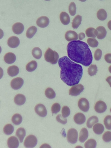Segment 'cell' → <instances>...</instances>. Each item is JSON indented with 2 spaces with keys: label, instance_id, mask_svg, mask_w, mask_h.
Instances as JSON below:
<instances>
[{
  "label": "cell",
  "instance_id": "obj_25",
  "mask_svg": "<svg viewBox=\"0 0 111 148\" xmlns=\"http://www.w3.org/2000/svg\"><path fill=\"white\" fill-rule=\"evenodd\" d=\"M82 17L77 15L76 16L73 20L72 23V27L73 29H77L81 24Z\"/></svg>",
  "mask_w": 111,
  "mask_h": 148
},
{
  "label": "cell",
  "instance_id": "obj_3",
  "mask_svg": "<svg viewBox=\"0 0 111 148\" xmlns=\"http://www.w3.org/2000/svg\"><path fill=\"white\" fill-rule=\"evenodd\" d=\"M44 58L46 61L54 64L58 62L59 56L56 51L49 48L45 52Z\"/></svg>",
  "mask_w": 111,
  "mask_h": 148
},
{
  "label": "cell",
  "instance_id": "obj_29",
  "mask_svg": "<svg viewBox=\"0 0 111 148\" xmlns=\"http://www.w3.org/2000/svg\"><path fill=\"white\" fill-rule=\"evenodd\" d=\"M37 29L35 26L30 27L27 30L26 36L29 38H32L35 34L37 31Z\"/></svg>",
  "mask_w": 111,
  "mask_h": 148
},
{
  "label": "cell",
  "instance_id": "obj_37",
  "mask_svg": "<svg viewBox=\"0 0 111 148\" xmlns=\"http://www.w3.org/2000/svg\"><path fill=\"white\" fill-rule=\"evenodd\" d=\"M104 124L106 128L109 130H111V116H106L103 120Z\"/></svg>",
  "mask_w": 111,
  "mask_h": 148
},
{
  "label": "cell",
  "instance_id": "obj_1",
  "mask_svg": "<svg viewBox=\"0 0 111 148\" xmlns=\"http://www.w3.org/2000/svg\"><path fill=\"white\" fill-rule=\"evenodd\" d=\"M58 63L61 69L60 77L64 83L69 86L79 83L83 74L81 65L73 62L66 56L60 58Z\"/></svg>",
  "mask_w": 111,
  "mask_h": 148
},
{
  "label": "cell",
  "instance_id": "obj_47",
  "mask_svg": "<svg viewBox=\"0 0 111 148\" xmlns=\"http://www.w3.org/2000/svg\"><path fill=\"white\" fill-rule=\"evenodd\" d=\"M106 81L108 82L111 87V76L108 77L106 79Z\"/></svg>",
  "mask_w": 111,
  "mask_h": 148
},
{
  "label": "cell",
  "instance_id": "obj_49",
  "mask_svg": "<svg viewBox=\"0 0 111 148\" xmlns=\"http://www.w3.org/2000/svg\"><path fill=\"white\" fill-rule=\"evenodd\" d=\"M108 70L111 73V65H110L108 68Z\"/></svg>",
  "mask_w": 111,
  "mask_h": 148
},
{
  "label": "cell",
  "instance_id": "obj_32",
  "mask_svg": "<svg viewBox=\"0 0 111 148\" xmlns=\"http://www.w3.org/2000/svg\"><path fill=\"white\" fill-rule=\"evenodd\" d=\"M32 54L33 56L36 59H40L42 56V51L38 47L34 48L32 50Z\"/></svg>",
  "mask_w": 111,
  "mask_h": 148
},
{
  "label": "cell",
  "instance_id": "obj_48",
  "mask_svg": "<svg viewBox=\"0 0 111 148\" xmlns=\"http://www.w3.org/2000/svg\"><path fill=\"white\" fill-rule=\"evenodd\" d=\"M108 28L111 30V20L108 23Z\"/></svg>",
  "mask_w": 111,
  "mask_h": 148
},
{
  "label": "cell",
  "instance_id": "obj_35",
  "mask_svg": "<svg viewBox=\"0 0 111 148\" xmlns=\"http://www.w3.org/2000/svg\"><path fill=\"white\" fill-rule=\"evenodd\" d=\"M97 145L96 140L93 139H90L87 140L84 143L85 148H95Z\"/></svg>",
  "mask_w": 111,
  "mask_h": 148
},
{
  "label": "cell",
  "instance_id": "obj_40",
  "mask_svg": "<svg viewBox=\"0 0 111 148\" xmlns=\"http://www.w3.org/2000/svg\"><path fill=\"white\" fill-rule=\"evenodd\" d=\"M62 116L64 118L68 116L70 113V110L69 108L66 106H64L63 107L62 110Z\"/></svg>",
  "mask_w": 111,
  "mask_h": 148
},
{
  "label": "cell",
  "instance_id": "obj_10",
  "mask_svg": "<svg viewBox=\"0 0 111 148\" xmlns=\"http://www.w3.org/2000/svg\"><path fill=\"white\" fill-rule=\"evenodd\" d=\"M106 103L103 101L100 100L97 101L94 106L95 111L99 113H102L105 112L107 109Z\"/></svg>",
  "mask_w": 111,
  "mask_h": 148
},
{
  "label": "cell",
  "instance_id": "obj_11",
  "mask_svg": "<svg viewBox=\"0 0 111 148\" xmlns=\"http://www.w3.org/2000/svg\"><path fill=\"white\" fill-rule=\"evenodd\" d=\"M49 23V18L46 16H42L38 18L36 21L37 25L41 28H45L47 26Z\"/></svg>",
  "mask_w": 111,
  "mask_h": 148
},
{
  "label": "cell",
  "instance_id": "obj_23",
  "mask_svg": "<svg viewBox=\"0 0 111 148\" xmlns=\"http://www.w3.org/2000/svg\"><path fill=\"white\" fill-rule=\"evenodd\" d=\"M25 135V130L24 128L22 127H20L18 128L16 132V135L18 138L20 143H22Z\"/></svg>",
  "mask_w": 111,
  "mask_h": 148
},
{
  "label": "cell",
  "instance_id": "obj_6",
  "mask_svg": "<svg viewBox=\"0 0 111 148\" xmlns=\"http://www.w3.org/2000/svg\"><path fill=\"white\" fill-rule=\"evenodd\" d=\"M84 89L83 86L81 84L74 85L69 89V94L72 96H77L80 95Z\"/></svg>",
  "mask_w": 111,
  "mask_h": 148
},
{
  "label": "cell",
  "instance_id": "obj_20",
  "mask_svg": "<svg viewBox=\"0 0 111 148\" xmlns=\"http://www.w3.org/2000/svg\"><path fill=\"white\" fill-rule=\"evenodd\" d=\"M88 136V132L87 129L83 128L80 132L79 140L80 142L84 143L87 139Z\"/></svg>",
  "mask_w": 111,
  "mask_h": 148
},
{
  "label": "cell",
  "instance_id": "obj_45",
  "mask_svg": "<svg viewBox=\"0 0 111 148\" xmlns=\"http://www.w3.org/2000/svg\"><path fill=\"white\" fill-rule=\"evenodd\" d=\"M106 61L108 63L111 64V53H107L104 56Z\"/></svg>",
  "mask_w": 111,
  "mask_h": 148
},
{
  "label": "cell",
  "instance_id": "obj_17",
  "mask_svg": "<svg viewBox=\"0 0 111 148\" xmlns=\"http://www.w3.org/2000/svg\"><path fill=\"white\" fill-rule=\"evenodd\" d=\"M5 62L8 64H11L14 63L16 60L15 55L12 52H8L5 55L4 57Z\"/></svg>",
  "mask_w": 111,
  "mask_h": 148
},
{
  "label": "cell",
  "instance_id": "obj_36",
  "mask_svg": "<svg viewBox=\"0 0 111 148\" xmlns=\"http://www.w3.org/2000/svg\"><path fill=\"white\" fill-rule=\"evenodd\" d=\"M97 71V67L95 64H91L88 69V72L90 76L95 75Z\"/></svg>",
  "mask_w": 111,
  "mask_h": 148
},
{
  "label": "cell",
  "instance_id": "obj_5",
  "mask_svg": "<svg viewBox=\"0 0 111 148\" xmlns=\"http://www.w3.org/2000/svg\"><path fill=\"white\" fill-rule=\"evenodd\" d=\"M37 143L36 137L33 135H29L25 138L24 145L26 148H33L36 145Z\"/></svg>",
  "mask_w": 111,
  "mask_h": 148
},
{
  "label": "cell",
  "instance_id": "obj_27",
  "mask_svg": "<svg viewBox=\"0 0 111 148\" xmlns=\"http://www.w3.org/2000/svg\"><path fill=\"white\" fill-rule=\"evenodd\" d=\"M11 121L14 124L18 125L20 124L22 122V117L20 114H15L12 117Z\"/></svg>",
  "mask_w": 111,
  "mask_h": 148
},
{
  "label": "cell",
  "instance_id": "obj_4",
  "mask_svg": "<svg viewBox=\"0 0 111 148\" xmlns=\"http://www.w3.org/2000/svg\"><path fill=\"white\" fill-rule=\"evenodd\" d=\"M78 136V132L75 129L71 128L68 130L67 139L69 143L73 144L76 143Z\"/></svg>",
  "mask_w": 111,
  "mask_h": 148
},
{
  "label": "cell",
  "instance_id": "obj_22",
  "mask_svg": "<svg viewBox=\"0 0 111 148\" xmlns=\"http://www.w3.org/2000/svg\"><path fill=\"white\" fill-rule=\"evenodd\" d=\"M19 72V69L18 67L15 65L9 66L7 69V73L11 77L15 76L17 75Z\"/></svg>",
  "mask_w": 111,
  "mask_h": 148
},
{
  "label": "cell",
  "instance_id": "obj_41",
  "mask_svg": "<svg viewBox=\"0 0 111 148\" xmlns=\"http://www.w3.org/2000/svg\"><path fill=\"white\" fill-rule=\"evenodd\" d=\"M103 140L106 142H109L111 141V132L107 131L105 132L102 136Z\"/></svg>",
  "mask_w": 111,
  "mask_h": 148
},
{
  "label": "cell",
  "instance_id": "obj_7",
  "mask_svg": "<svg viewBox=\"0 0 111 148\" xmlns=\"http://www.w3.org/2000/svg\"><path fill=\"white\" fill-rule=\"evenodd\" d=\"M24 83L23 79L20 77H17L13 79L10 82V86L12 88L17 90L20 88Z\"/></svg>",
  "mask_w": 111,
  "mask_h": 148
},
{
  "label": "cell",
  "instance_id": "obj_34",
  "mask_svg": "<svg viewBox=\"0 0 111 148\" xmlns=\"http://www.w3.org/2000/svg\"><path fill=\"white\" fill-rule=\"evenodd\" d=\"M45 95L47 98L49 99L54 98L56 95L55 91L51 88H48L45 90Z\"/></svg>",
  "mask_w": 111,
  "mask_h": 148
},
{
  "label": "cell",
  "instance_id": "obj_9",
  "mask_svg": "<svg viewBox=\"0 0 111 148\" xmlns=\"http://www.w3.org/2000/svg\"><path fill=\"white\" fill-rule=\"evenodd\" d=\"M78 105L79 108L84 112L88 111L89 109V103L88 100L85 98L80 99L78 103Z\"/></svg>",
  "mask_w": 111,
  "mask_h": 148
},
{
  "label": "cell",
  "instance_id": "obj_43",
  "mask_svg": "<svg viewBox=\"0 0 111 148\" xmlns=\"http://www.w3.org/2000/svg\"><path fill=\"white\" fill-rule=\"evenodd\" d=\"M56 119L57 121L62 124H65L67 122V119L65 118L64 117L60 114H58L56 116Z\"/></svg>",
  "mask_w": 111,
  "mask_h": 148
},
{
  "label": "cell",
  "instance_id": "obj_33",
  "mask_svg": "<svg viewBox=\"0 0 111 148\" xmlns=\"http://www.w3.org/2000/svg\"><path fill=\"white\" fill-rule=\"evenodd\" d=\"M14 130L13 126L10 124L6 125L3 127V132L4 133L7 135H10L12 134Z\"/></svg>",
  "mask_w": 111,
  "mask_h": 148
},
{
  "label": "cell",
  "instance_id": "obj_28",
  "mask_svg": "<svg viewBox=\"0 0 111 148\" xmlns=\"http://www.w3.org/2000/svg\"><path fill=\"white\" fill-rule=\"evenodd\" d=\"M37 66V62L35 60H32L26 65V69L28 72H32L36 69Z\"/></svg>",
  "mask_w": 111,
  "mask_h": 148
},
{
  "label": "cell",
  "instance_id": "obj_14",
  "mask_svg": "<svg viewBox=\"0 0 111 148\" xmlns=\"http://www.w3.org/2000/svg\"><path fill=\"white\" fill-rule=\"evenodd\" d=\"M24 27L23 24L20 22L14 24L12 27V30L13 32L16 34H21L24 30Z\"/></svg>",
  "mask_w": 111,
  "mask_h": 148
},
{
  "label": "cell",
  "instance_id": "obj_39",
  "mask_svg": "<svg viewBox=\"0 0 111 148\" xmlns=\"http://www.w3.org/2000/svg\"><path fill=\"white\" fill-rule=\"evenodd\" d=\"M69 11L71 15L73 16L76 13V7L75 3L73 2H71L69 7Z\"/></svg>",
  "mask_w": 111,
  "mask_h": 148
},
{
  "label": "cell",
  "instance_id": "obj_52",
  "mask_svg": "<svg viewBox=\"0 0 111 148\" xmlns=\"http://www.w3.org/2000/svg\"><path fill=\"white\" fill-rule=\"evenodd\" d=\"M110 112H111V108L110 109Z\"/></svg>",
  "mask_w": 111,
  "mask_h": 148
},
{
  "label": "cell",
  "instance_id": "obj_38",
  "mask_svg": "<svg viewBox=\"0 0 111 148\" xmlns=\"http://www.w3.org/2000/svg\"><path fill=\"white\" fill-rule=\"evenodd\" d=\"M87 41L88 45L92 47H97L99 44L98 41L95 38H88L87 39Z\"/></svg>",
  "mask_w": 111,
  "mask_h": 148
},
{
  "label": "cell",
  "instance_id": "obj_12",
  "mask_svg": "<svg viewBox=\"0 0 111 148\" xmlns=\"http://www.w3.org/2000/svg\"><path fill=\"white\" fill-rule=\"evenodd\" d=\"M20 41L18 38L16 36H12L8 39L7 44L11 48L17 47L19 45Z\"/></svg>",
  "mask_w": 111,
  "mask_h": 148
},
{
  "label": "cell",
  "instance_id": "obj_15",
  "mask_svg": "<svg viewBox=\"0 0 111 148\" xmlns=\"http://www.w3.org/2000/svg\"><path fill=\"white\" fill-rule=\"evenodd\" d=\"M65 37L67 41H70L77 40L78 38V35L75 31L69 30L66 33Z\"/></svg>",
  "mask_w": 111,
  "mask_h": 148
},
{
  "label": "cell",
  "instance_id": "obj_16",
  "mask_svg": "<svg viewBox=\"0 0 111 148\" xmlns=\"http://www.w3.org/2000/svg\"><path fill=\"white\" fill-rule=\"evenodd\" d=\"M73 119L76 124L81 125L83 124L85 121L86 117L83 113L79 112L75 115Z\"/></svg>",
  "mask_w": 111,
  "mask_h": 148
},
{
  "label": "cell",
  "instance_id": "obj_31",
  "mask_svg": "<svg viewBox=\"0 0 111 148\" xmlns=\"http://www.w3.org/2000/svg\"><path fill=\"white\" fill-rule=\"evenodd\" d=\"M86 36L88 37L95 38L97 35L96 29L92 27H89L86 30Z\"/></svg>",
  "mask_w": 111,
  "mask_h": 148
},
{
  "label": "cell",
  "instance_id": "obj_8",
  "mask_svg": "<svg viewBox=\"0 0 111 148\" xmlns=\"http://www.w3.org/2000/svg\"><path fill=\"white\" fill-rule=\"evenodd\" d=\"M36 113L41 117H45L47 115V111L45 106L43 104L39 103L36 105L34 108Z\"/></svg>",
  "mask_w": 111,
  "mask_h": 148
},
{
  "label": "cell",
  "instance_id": "obj_50",
  "mask_svg": "<svg viewBox=\"0 0 111 148\" xmlns=\"http://www.w3.org/2000/svg\"><path fill=\"white\" fill-rule=\"evenodd\" d=\"M79 0V1H80L81 2H85V1H86V0Z\"/></svg>",
  "mask_w": 111,
  "mask_h": 148
},
{
  "label": "cell",
  "instance_id": "obj_26",
  "mask_svg": "<svg viewBox=\"0 0 111 148\" xmlns=\"http://www.w3.org/2000/svg\"><path fill=\"white\" fill-rule=\"evenodd\" d=\"M99 120L98 117L95 116H91L88 119L86 125L88 128H91L94 124L98 123Z\"/></svg>",
  "mask_w": 111,
  "mask_h": 148
},
{
  "label": "cell",
  "instance_id": "obj_19",
  "mask_svg": "<svg viewBox=\"0 0 111 148\" xmlns=\"http://www.w3.org/2000/svg\"><path fill=\"white\" fill-rule=\"evenodd\" d=\"M97 31V38L99 39H103L106 36L107 34L106 31L103 26H99L96 28Z\"/></svg>",
  "mask_w": 111,
  "mask_h": 148
},
{
  "label": "cell",
  "instance_id": "obj_51",
  "mask_svg": "<svg viewBox=\"0 0 111 148\" xmlns=\"http://www.w3.org/2000/svg\"><path fill=\"white\" fill-rule=\"evenodd\" d=\"M44 0L47 1H50L51 0Z\"/></svg>",
  "mask_w": 111,
  "mask_h": 148
},
{
  "label": "cell",
  "instance_id": "obj_21",
  "mask_svg": "<svg viewBox=\"0 0 111 148\" xmlns=\"http://www.w3.org/2000/svg\"><path fill=\"white\" fill-rule=\"evenodd\" d=\"M60 18L62 23L65 25H68L70 22V18L69 14L66 12H62L60 14Z\"/></svg>",
  "mask_w": 111,
  "mask_h": 148
},
{
  "label": "cell",
  "instance_id": "obj_24",
  "mask_svg": "<svg viewBox=\"0 0 111 148\" xmlns=\"http://www.w3.org/2000/svg\"><path fill=\"white\" fill-rule=\"evenodd\" d=\"M104 130L103 125L101 123H97L93 126V130L95 133L99 135L103 133Z\"/></svg>",
  "mask_w": 111,
  "mask_h": 148
},
{
  "label": "cell",
  "instance_id": "obj_13",
  "mask_svg": "<svg viewBox=\"0 0 111 148\" xmlns=\"http://www.w3.org/2000/svg\"><path fill=\"white\" fill-rule=\"evenodd\" d=\"M7 145L10 148H17L19 145L17 138L14 136L10 137L7 140Z\"/></svg>",
  "mask_w": 111,
  "mask_h": 148
},
{
  "label": "cell",
  "instance_id": "obj_18",
  "mask_svg": "<svg viewBox=\"0 0 111 148\" xmlns=\"http://www.w3.org/2000/svg\"><path fill=\"white\" fill-rule=\"evenodd\" d=\"M14 101L16 105L21 106L25 102L26 97L23 95L18 94L16 95L14 98Z\"/></svg>",
  "mask_w": 111,
  "mask_h": 148
},
{
  "label": "cell",
  "instance_id": "obj_46",
  "mask_svg": "<svg viewBox=\"0 0 111 148\" xmlns=\"http://www.w3.org/2000/svg\"><path fill=\"white\" fill-rule=\"evenodd\" d=\"M85 37L84 33L81 32L79 34V39L80 40H83Z\"/></svg>",
  "mask_w": 111,
  "mask_h": 148
},
{
  "label": "cell",
  "instance_id": "obj_44",
  "mask_svg": "<svg viewBox=\"0 0 111 148\" xmlns=\"http://www.w3.org/2000/svg\"><path fill=\"white\" fill-rule=\"evenodd\" d=\"M102 54L101 50L99 49H97L94 53V57L95 59L96 60H100L101 58Z\"/></svg>",
  "mask_w": 111,
  "mask_h": 148
},
{
  "label": "cell",
  "instance_id": "obj_2",
  "mask_svg": "<svg viewBox=\"0 0 111 148\" xmlns=\"http://www.w3.org/2000/svg\"><path fill=\"white\" fill-rule=\"evenodd\" d=\"M67 51L70 59L84 66H89L92 62L91 51L85 42L79 40L70 42L67 45Z\"/></svg>",
  "mask_w": 111,
  "mask_h": 148
},
{
  "label": "cell",
  "instance_id": "obj_42",
  "mask_svg": "<svg viewBox=\"0 0 111 148\" xmlns=\"http://www.w3.org/2000/svg\"><path fill=\"white\" fill-rule=\"evenodd\" d=\"M60 106L58 103H55L52 106L51 111L53 114H56L59 112L60 110Z\"/></svg>",
  "mask_w": 111,
  "mask_h": 148
},
{
  "label": "cell",
  "instance_id": "obj_30",
  "mask_svg": "<svg viewBox=\"0 0 111 148\" xmlns=\"http://www.w3.org/2000/svg\"><path fill=\"white\" fill-rule=\"evenodd\" d=\"M97 16L99 20L101 21H104L106 19L107 14L105 10L103 9H101L97 12Z\"/></svg>",
  "mask_w": 111,
  "mask_h": 148
},
{
  "label": "cell",
  "instance_id": "obj_53",
  "mask_svg": "<svg viewBox=\"0 0 111 148\" xmlns=\"http://www.w3.org/2000/svg\"></svg>",
  "mask_w": 111,
  "mask_h": 148
}]
</instances>
